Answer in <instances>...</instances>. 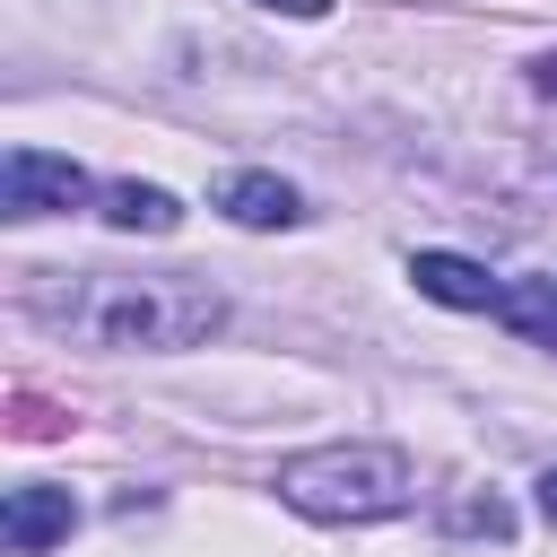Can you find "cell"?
<instances>
[{
	"label": "cell",
	"instance_id": "4",
	"mask_svg": "<svg viewBox=\"0 0 557 557\" xmlns=\"http://www.w3.org/2000/svg\"><path fill=\"white\" fill-rule=\"evenodd\" d=\"M78 531V496L70 487H9V505H0V540H9V557H44V548H61Z\"/></svg>",
	"mask_w": 557,
	"mask_h": 557
},
{
	"label": "cell",
	"instance_id": "10",
	"mask_svg": "<svg viewBox=\"0 0 557 557\" xmlns=\"http://www.w3.org/2000/svg\"><path fill=\"white\" fill-rule=\"evenodd\" d=\"M540 513L557 522V470H540Z\"/></svg>",
	"mask_w": 557,
	"mask_h": 557
},
{
	"label": "cell",
	"instance_id": "9",
	"mask_svg": "<svg viewBox=\"0 0 557 557\" xmlns=\"http://www.w3.org/2000/svg\"><path fill=\"white\" fill-rule=\"evenodd\" d=\"M252 9H278V17H322L331 0H252Z\"/></svg>",
	"mask_w": 557,
	"mask_h": 557
},
{
	"label": "cell",
	"instance_id": "8",
	"mask_svg": "<svg viewBox=\"0 0 557 557\" xmlns=\"http://www.w3.org/2000/svg\"><path fill=\"white\" fill-rule=\"evenodd\" d=\"M496 322L522 331L531 348H557V270H548V278H513V287L496 296Z\"/></svg>",
	"mask_w": 557,
	"mask_h": 557
},
{
	"label": "cell",
	"instance_id": "5",
	"mask_svg": "<svg viewBox=\"0 0 557 557\" xmlns=\"http://www.w3.org/2000/svg\"><path fill=\"white\" fill-rule=\"evenodd\" d=\"M409 287L435 296V305H453V313H496V296H505V278H487L461 252H409Z\"/></svg>",
	"mask_w": 557,
	"mask_h": 557
},
{
	"label": "cell",
	"instance_id": "3",
	"mask_svg": "<svg viewBox=\"0 0 557 557\" xmlns=\"http://www.w3.org/2000/svg\"><path fill=\"white\" fill-rule=\"evenodd\" d=\"M96 183L78 157H52V148H9L0 157V218L26 226V218H61V209H87Z\"/></svg>",
	"mask_w": 557,
	"mask_h": 557
},
{
	"label": "cell",
	"instance_id": "7",
	"mask_svg": "<svg viewBox=\"0 0 557 557\" xmlns=\"http://www.w3.org/2000/svg\"><path fill=\"white\" fill-rule=\"evenodd\" d=\"M96 200H104V226H122V235H174L183 226V200L165 183H104Z\"/></svg>",
	"mask_w": 557,
	"mask_h": 557
},
{
	"label": "cell",
	"instance_id": "1",
	"mask_svg": "<svg viewBox=\"0 0 557 557\" xmlns=\"http://www.w3.org/2000/svg\"><path fill=\"white\" fill-rule=\"evenodd\" d=\"M17 305L78 348H139V357L200 348L226 322V296L191 270H26Z\"/></svg>",
	"mask_w": 557,
	"mask_h": 557
},
{
	"label": "cell",
	"instance_id": "2",
	"mask_svg": "<svg viewBox=\"0 0 557 557\" xmlns=\"http://www.w3.org/2000/svg\"><path fill=\"white\" fill-rule=\"evenodd\" d=\"M278 505L305 522H392L418 496V470L400 444H313L278 461Z\"/></svg>",
	"mask_w": 557,
	"mask_h": 557
},
{
	"label": "cell",
	"instance_id": "6",
	"mask_svg": "<svg viewBox=\"0 0 557 557\" xmlns=\"http://www.w3.org/2000/svg\"><path fill=\"white\" fill-rule=\"evenodd\" d=\"M218 209L235 218V226H252V235H287L296 218H305V200H296V183H278V174H226L218 183Z\"/></svg>",
	"mask_w": 557,
	"mask_h": 557
}]
</instances>
